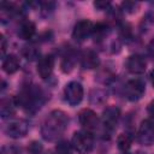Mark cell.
I'll return each mask as SVG.
<instances>
[{
  "label": "cell",
  "instance_id": "1",
  "mask_svg": "<svg viewBox=\"0 0 154 154\" xmlns=\"http://www.w3.org/2000/svg\"><path fill=\"white\" fill-rule=\"evenodd\" d=\"M69 125V117L60 109L52 111L41 125V135L46 141H55L63 136Z\"/></svg>",
  "mask_w": 154,
  "mask_h": 154
},
{
  "label": "cell",
  "instance_id": "2",
  "mask_svg": "<svg viewBox=\"0 0 154 154\" xmlns=\"http://www.w3.org/2000/svg\"><path fill=\"white\" fill-rule=\"evenodd\" d=\"M17 105L28 112H34L38 109L42 105V93L36 87H28L20 91L18 97H16Z\"/></svg>",
  "mask_w": 154,
  "mask_h": 154
},
{
  "label": "cell",
  "instance_id": "3",
  "mask_svg": "<svg viewBox=\"0 0 154 154\" xmlns=\"http://www.w3.org/2000/svg\"><path fill=\"white\" fill-rule=\"evenodd\" d=\"M71 146L78 154H89L94 148L93 134L87 130L76 131L71 140Z\"/></svg>",
  "mask_w": 154,
  "mask_h": 154
},
{
  "label": "cell",
  "instance_id": "4",
  "mask_svg": "<svg viewBox=\"0 0 154 154\" xmlns=\"http://www.w3.org/2000/svg\"><path fill=\"white\" fill-rule=\"evenodd\" d=\"M146 93V84L142 79L134 78L124 85V95L129 101H138Z\"/></svg>",
  "mask_w": 154,
  "mask_h": 154
},
{
  "label": "cell",
  "instance_id": "5",
  "mask_svg": "<svg viewBox=\"0 0 154 154\" xmlns=\"http://www.w3.org/2000/svg\"><path fill=\"white\" fill-rule=\"evenodd\" d=\"M64 95H65V99H66L69 105L77 106L81 103V101L83 100V96H84L83 85L79 82L72 81L65 85Z\"/></svg>",
  "mask_w": 154,
  "mask_h": 154
},
{
  "label": "cell",
  "instance_id": "6",
  "mask_svg": "<svg viewBox=\"0 0 154 154\" xmlns=\"http://www.w3.org/2000/svg\"><path fill=\"white\" fill-rule=\"evenodd\" d=\"M78 120H79V124L82 125L83 130H87L89 132H94L95 130L99 129V125H100V120H99V117L96 116V113L89 108H84L79 112L78 114Z\"/></svg>",
  "mask_w": 154,
  "mask_h": 154
},
{
  "label": "cell",
  "instance_id": "7",
  "mask_svg": "<svg viewBox=\"0 0 154 154\" xmlns=\"http://www.w3.org/2000/svg\"><path fill=\"white\" fill-rule=\"evenodd\" d=\"M94 25L95 24L88 19H83V20L77 22L76 25L73 26V30H72V38L77 42L85 41L89 36L93 35Z\"/></svg>",
  "mask_w": 154,
  "mask_h": 154
},
{
  "label": "cell",
  "instance_id": "8",
  "mask_svg": "<svg viewBox=\"0 0 154 154\" xmlns=\"http://www.w3.org/2000/svg\"><path fill=\"white\" fill-rule=\"evenodd\" d=\"M29 124L24 119H16L5 126V134L11 138H22L28 134Z\"/></svg>",
  "mask_w": 154,
  "mask_h": 154
},
{
  "label": "cell",
  "instance_id": "9",
  "mask_svg": "<svg viewBox=\"0 0 154 154\" xmlns=\"http://www.w3.org/2000/svg\"><path fill=\"white\" fill-rule=\"evenodd\" d=\"M138 142L143 146H150L154 143V122L150 119H144L137 132Z\"/></svg>",
  "mask_w": 154,
  "mask_h": 154
},
{
  "label": "cell",
  "instance_id": "10",
  "mask_svg": "<svg viewBox=\"0 0 154 154\" xmlns=\"http://www.w3.org/2000/svg\"><path fill=\"white\" fill-rule=\"evenodd\" d=\"M119 118H120V111H119L118 107H116V106L107 107L102 112V116H101V122H102V125H103L105 130L113 131L117 128Z\"/></svg>",
  "mask_w": 154,
  "mask_h": 154
},
{
  "label": "cell",
  "instance_id": "11",
  "mask_svg": "<svg viewBox=\"0 0 154 154\" xmlns=\"http://www.w3.org/2000/svg\"><path fill=\"white\" fill-rule=\"evenodd\" d=\"M125 66L128 69V71L132 75H142L144 73L146 69H147V61L146 59L140 55V54H132L128 58Z\"/></svg>",
  "mask_w": 154,
  "mask_h": 154
},
{
  "label": "cell",
  "instance_id": "12",
  "mask_svg": "<svg viewBox=\"0 0 154 154\" xmlns=\"http://www.w3.org/2000/svg\"><path fill=\"white\" fill-rule=\"evenodd\" d=\"M54 69V57L52 54H46L37 60V73L42 79L51 77Z\"/></svg>",
  "mask_w": 154,
  "mask_h": 154
},
{
  "label": "cell",
  "instance_id": "13",
  "mask_svg": "<svg viewBox=\"0 0 154 154\" xmlns=\"http://www.w3.org/2000/svg\"><path fill=\"white\" fill-rule=\"evenodd\" d=\"M100 64V59H99V55L89 49V51H85L82 55H81V65L83 69H88V70H91V69H95Z\"/></svg>",
  "mask_w": 154,
  "mask_h": 154
},
{
  "label": "cell",
  "instance_id": "14",
  "mask_svg": "<svg viewBox=\"0 0 154 154\" xmlns=\"http://www.w3.org/2000/svg\"><path fill=\"white\" fill-rule=\"evenodd\" d=\"M17 101L16 97H7L2 99L0 103V116L2 119L10 118L16 113V107H17Z\"/></svg>",
  "mask_w": 154,
  "mask_h": 154
},
{
  "label": "cell",
  "instance_id": "15",
  "mask_svg": "<svg viewBox=\"0 0 154 154\" xmlns=\"http://www.w3.org/2000/svg\"><path fill=\"white\" fill-rule=\"evenodd\" d=\"M35 31H36L35 24H34L31 20L26 19V20H23V22L19 24L17 34H18V36H19L22 40H31L32 36L35 35Z\"/></svg>",
  "mask_w": 154,
  "mask_h": 154
},
{
  "label": "cell",
  "instance_id": "16",
  "mask_svg": "<svg viewBox=\"0 0 154 154\" xmlns=\"http://www.w3.org/2000/svg\"><path fill=\"white\" fill-rule=\"evenodd\" d=\"M1 66H2L4 72H6L7 75H12L19 70L20 63H19V59L14 54H8L5 58H2V65Z\"/></svg>",
  "mask_w": 154,
  "mask_h": 154
},
{
  "label": "cell",
  "instance_id": "17",
  "mask_svg": "<svg viewBox=\"0 0 154 154\" xmlns=\"http://www.w3.org/2000/svg\"><path fill=\"white\" fill-rule=\"evenodd\" d=\"M16 12H17V10L14 8L13 4L2 1L0 4V19H1V23L5 24L6 22H8L10 18H12L16 14Z\"/></svg>",
  "mask_w": 154,
  "mask_h": 154
},
{
  "label": "cell",
  "instance_id": "18",
  "mask_svg": "<svg viewBox=\"0 0 154 154\" xmlns=\"http://www.w3.org/2000/svg\"><path fill=\"white\" fill-rule=\"evenodd\" d=\"M76 61H77L76 54H75L73 52H71V51L67 52V53L64 55L63 61H61V70H63V72H65V73L70 72V71L73 69Z\"/></svg>",
  "mask_w": 154,
  "mask_h": 154
},
{
  "label": "cell",
  "instance_id": "19",
  "mask_svg": "<svg viewBox=\"0 0 154 154\" xmlns=\"http://www.w3.org/2000/svg\"><path fill=\"white\" fill-rule=\"evenodd\" d=\"M131 144H132V137L129 135V134H120L117 138V146H118V149L123 153H126L130 148H131Z\"/></svg>",
  "mask_w": 154,
  "mask_h": 154
},
{
  "label": "cell",
  "instance_id": "20",
  "mask_svg": "<svg viewBox=\"0 0 154 154\" xmlns=\"http://www.w3.org/2000/svg\"><path fill=\"white\" fill-rule=\"evenodd\" d=\"M108 34V28L106 24H102V23H99V24H95L94 25V30H93V37L95 41H101L103 40Z\"/></svg>",
  "mask_w": 154,
  "mask_h": 154
},
{
  "label": "cell",
  "instance_id": "21",
  "mask_svg": "<svg viewBox=\"0 0 154 154\" xmlns=\"http://www.w3.org/2000/svg\"><path fill=\"white\" fill-rule=\"evenodd\" d=\"M72 146L71 143H69L65 140H61L57 143L55 149H54V154H72Z\"/></svg>",
  "mask_w": 154,
  "mask_h": 154
},
{
  "label": "cell",
  "instance_id": "22",
  "mask_svg": "<svg viewBox=\"0 0 154 154\" xmlns=\"http://www.w3.org/2000/svg\"><path fill=\"white\" fill-rule=\"evenodd\" d=\"M23 55L28 59V60H34L36 58H38V49L34 46H25L22 49Z\"/></svg>",
  "mask_w": 154,
  "mask_h": 154
},
{
  "label": "cell",
  "instance_id": "23",
  "mask_svg": "<svg viewBox=\"0 0 154 154\" xmlns=\"http://www.w3.org/2000/svg\"><path fill=\"white\" fill-rule=\"evenodd\" d=\"M38 5H40V8H41V13L43 16H48L55 8V2H53V1H42Z\"/></svg>",
  "mask_w": 154,
  "mask_h": 154
},
{
  "label": "cell",
  "instance_id": "24",
  "mask_svg": "<svg viewBox=\"0 0 154 154\" xmlns=\"http://www.w3.org/2000/svg\"><path fill=\"white\" fill-rule=\"evenodd\" d=\"M138 7V2H135V1H124L122 4V8L124 12L126 13H134Z\"/></svg>",
  "mask_w": 154,
  "mask_h": 154
},
{
  "label": "cell",
  "instance_id": "25",
  "mask_svg": "<svg viewBox=\"0 0 154 154\" xmlns=\"http://www.w3.org/2000/svg\"><path fill=\"white\" fill-rule=\"evenodd\" d=\"M1 154H22V150L16 146H4L1 148Z\"/></svg>",
  "mask_w": 154,
  "mask_h": 154
},
{
  "label": "cell",
  "instance_id": "26",
  "mask_svg": "<svg viewBox=\"0 0 154 154\" xmlns=\"http://www.w3.org/2000/svg\"><path fill=\"white\" fill-rule=\"evenodd\" d=\"M28 150H29L30 154H41V152H42V146H41V143H38V142H32V143L29 146Z\"/></svg>",
  "mask_w": 154,
  "mask_h": 154
},
{
  "label": "cell",
  "instance_id": "27",
  "mask_svg": "<svg viewBox=\"0 0 154 154\" xmlns=\"http://www.w3.org/2000/svg\"><path fill=\"white\" fill-rule=\"evenodd\" d=\"M153 23H154V16H153V14H147L146 17H143L142 24H144L146 30H147V28H149V26H150Z\"/></svg>",
  "mask_w": 154,
  "mask_h": 154
},
{
  "label": "cell",
  "instance_id": "28",
  "mask_svg": "<svg viewBox=\"0 0 154 154\" xmlns=\"http://www.w3.org/2000/svg\"><path fill=\"white\" fill-rule=\"evenodd\" d=\"M6 47H7V42L4 35H0V49H1V58H5V53H6Z\"/></svg>",
  "mask_w": 154,
  "mask_h": 154
},
{
  "label": "cell",
  "instance_id": "29",
  "mask_svg": "<svg viewBox=\"0 0 154 154\" xmlns=\"http://www.w3.org/2000/svg\"><path fill=\"white\" fill-rule=\"evenodd\" d=\"M109 5H111L109 1H95L94 2V6L99 10H107Z\"/></svg>",
  "mask_w": 154,
  "mask_h": 154
},
{
  "label": "cell",
  "instance_id": "30",
  "mask_svg": "<svg viewBox=\"0 0 154 154\" xmlns=\"http://www.w3.org/2000/svg\"><path fill=\"white\" fill-rule=\"evenodd\" d=\"M147 112H148V114L150 116V118L154 119V100L149 102V105H148V107H147Z\"/></svg>",
  "mask_w": 154,
  "mask_h": 154
},
{
  "label": "cell",
  "instance_id": "31",
  "mask_svg": "<svg viewBox=\"0 0 154 154\" xmlns=\"http://www.w3.org/2000/svg\"><path fill=\"white\" fill-rule=\"evenodd\" d=\"M148 49H149V53L152 54V57L154 58V40L150 42V45H149V47H148Z\"/></svg>",
  "mask_w": 154,
  "mask_h": 154
},
{
  "label": "cell",
  "instance_id": "32",
  "mask_svg": "<svg viewBox=\"0 0 154 154\" xmlns=\"http://www.w3.org/2000/svg\"><path fill=\"white\" fill-rule=\"evenodd\" d=\"M150 81H152V84H153V87H154V69H153L152 72H150Z\"/></svg>",
  "mask_w": 154,
  "mask_h": 154
},
{
  "label": "cell",
  "instance_id": "33",
  "mask_svg": "<svg viewBox=\"0 0 154 154\" xmlns=\"http://www.w3.org/2000/svg\"><path fill=\"white\" fill-rule=\"evenodd\" d=\"M124 154H126V153H124Z\"/></svg>",
  "mask_w": 154,
  "mask_h": 154
}]
</instances>
